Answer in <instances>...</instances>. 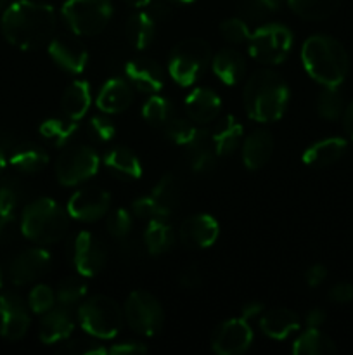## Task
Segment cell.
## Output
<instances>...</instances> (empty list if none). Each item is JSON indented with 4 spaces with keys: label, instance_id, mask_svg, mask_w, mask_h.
Returning a JSON list of instances; mask_svg holds the SVG:
<instances>
[{
    "label": "cell",
    "instance_id": "680465c9",
    "mask_svg": "<svg viewBox=\"0 0 353 355\" xmlns=\"http://www.w3.org/2000/svg\"><path fill=\"white\" fill-rule=\"evenodd\" d=\"M125 2H127L128 6L138 7V9H142V7H147L151 0H125Z\"/></svg>",
    "mask_w": 353,
    "mask_h": 355
},
{
    "label": "cell",
    "instance_id": "4316f807",
    "mask_svg": "<svg viewBox=\"0 0 353 355\" xmlns=\"http://www.w3.org/2000/svg\"><path fill=\"white\" fill-rule=\"evenodd\" d=\"M211 68L215 75L220 78L225 85H235L244 78L246 61L237 51L232 49H224L211 59Z\"/></svg>",
    "mask_w": 353,
    "mask_h": 355
},
{
    "label": "cell",
    "instance_id": "1f68e13d",
    "mask_svg": "<svg viewBox=\"0 0 353 355\" xmlns=\"http://www.w3.org/2000/svg\"><path fill=\"white\" fill-rule=\"evenodd\" d=\"M336 350L334 342L318 328H308L293 345L296 355H331Z\"/></svg>",
    "mask_w": 353,
    "mask_h": 355
},
{
    "label": "cell",
    "instance_id": "836d02e7",
    "mask_svg": "<svg viewBox=\"0 0 353 355\" xmlns=\"http://www.w3.org/2000/svg\"><path fill=\"white\" fill-rule=\"evenodd\" d=\"M296 16L308 21H322L331 17L341 6V0H287Z\"/></svg>",
    "mask_w": 353,
    "mask_h": 355
},
{
    "label": "cell",
    "instance_id": "db71d44e",
    "mask_svg": "<svg viewBox=\"0 0 353 355\" xmlns=\"http://www.w3.org/2000/svg\"><path fill=\"white\" fill-rule=\"evenodd\" d=\"M14 238V217L0 215V245Z\"/></svg>",
    "mask_w": 353,
    "mask_h": 355
},
{
    "label": "cell",
    "instance_id": "d6a6232c",
    "mask_svg": "<svg viewBox=\"0 0 353 355\" xmlns=\"http://www.w3.org/2000/svg\"><path fill=\"white\" fill-rule=\"evenodd\" d=\"M187 151V162H189L190 168L194 172L206 173L210 172L215 166V159H217V151H215L213 144H211V139L206 134H201L192 144H189L185 148Z\"/></svg>",
    "mask_w": 353,
    "mask_h": 355
},
{
    "label": "cell",
    "instance_id": "d590c367",
    "mask_svg": "<svg viewBox=\"0 0 353 355\" xmlns=\"http://www.w3.org/2000/svg\"><path fill=\"white\" fill-rule=\"evenodd\" d=\"M76 128H78V125H76L75 120H69V118H48V120H45L40 125L38 130H40V135L45 141L57 146V148H62V146H66L71 141Z\"/></svg>",
    "mask_w": 353,
    "mask_h": 355
},
{
    "label": "cell",
    "instance_id": "816d5d0a",
    "mask_svg": "<svg viewBox=\"0 0 353 355\" xmlns=\"http://www.w3.org/2000/svg\"><path fill=\"white\" fill-rule=\"evenodd\" d=\"M145 352H147V347L141 342L116 343V345H113L107 349V354H113V355H138V354H145Z\"/></svg>",
    "mask_w": 353,
    "mask_h": 355
},
{
    "label": "cell",
    "instance_id": "7a4b0ae2",
    "mask_svg": "<svg viewBox=\"0 0 353 355\" xmlns=\"http://www.w3.org/2000/svg\"><path fill=\"white\" fill-rule=\"evenodd\" d=\"M301 59L308 75L324 87H339L348 75L350 59L345 47L329 35L307 38Z\"/></svg>",
    "mask_w": 353,
    "mask_h": 355
},
{
    "label": "cell",
    "instance_id": "f546056e",
    "mask_svg": "<svg viewBox=\"0 0 353 355\" xmlns=\"http://www.w3.org/2000/svg\"><path fill=\"white\" fill-rule=\"evenodd\" d=\"M156 30V19L147 12V10H141L128 17L127 26H125V33H127L128 42L132 47L142 49L147 47L151 44L152 37H154Z\"/></svg>",
    "mask_w": 353,
    "mask_h": 355
},
{
    "label": "cell",
    "instance_id": "277c9868",
    "mask_svg": "<svg viewBox=\"0 0 353 355\" xmlns=\"http://www.w3.org/2000/svg\"><path fill=\"white\" fill-rule=\"evenodd\" d=\"M69 214L51 198H38L24 207L21 214V232L40 245L61 241L69 227Z\"/></svg>",
    "mask_w": 353,
    "mask_h": 355
},
{
    "label": "cell",
    "instance_id": "f6af8a7d",
    "mask_svg": "<svg viewBox=\"0 0 353 355\" xmlns=\"http://www.w3.org/2000/svg\"><path fill=\"white\" fill-rule=\"evenodd\" d=\"M106 227L114 239H125L132 231V215L120 208L107 217Z\"/></svg>",
    "mask_w": 353,
    "mask_h": 355
},
{
    "label": "cell",
    "instance_id": "83f0119b",
    "mask_svg": "<svg viewBox=\"0 0 353 355\" xmlns=\"http://www.w3.org/2000/svg\"><path fill=\"white\" fill-rule=\"evenodd\" d=\"M90 103H92V96H90L89 83L85 80H75L73 83H69V87L62 94V113L69 120L78 121L87 114Z\"/></svg>",
    "mask_w": 353,
    "mask_h": 355
},
{
    "label": "cell",
    "instance_id": "e0dca14e",
    "mask_svg": "<svg viewBox=\"0 0 353 355\" xmlns=\"http://www.w3.org/2000/svg\"><path fill=\"white\" fill-rule=\"evenodd\" d=\"M125 75L130 80L132 85L145 94H158L165 87V75L163 69L154 59L135 58L125 66Z\"/></svg>",
    "mask_w": 353,
    "mask_h": 355
},
{
    "label": "cell",
    "instance_id": "74e56055",
    "mask_svg": "<svg viewBox=\"0 0 353 355\" xmlns=\"http://www.w3.org/2000/svg\"><path fill=\"white\" fill-rule=\"evenodd\" d=\"M165 132L166 137H168L170 141H173L175 144L183 146V148L192 144V142L203 134V130L197 128L192 120L189 121L185 120V118H172V120L165 125Z\"/></svg>",
    "mask_w": 353,
    "mask_h": 355
},
{
    "label": "cell",
    "instance_id": "f907efd6",
    "mask_svg": "<svg viewBox=\"0 0 353 355\" xmlns=\"http://www.w3.org/2000/svg\"><path fill=\"white\" fill-rule=\"evenodd\" d=\"M329 298L334 304H350L353 300V284L338 283L329 291Z\"/></svg>",
    "mask_w": 353,
    "mask_h": 355
},
{
    "label": "cell",
    "instance_id": "d6986e66",
    "mask_svg": "<svg viewBox=\"0 0 353 355\" xmlns=\"http://www.w3.org/2000/svg\"><path fill=\"white\" fill-rule=\"evenodd\" d=\"M221 99L211 89H196L187 96V116L194 123H210L220 114Z\"/></svg>",
    "mask_w": 353,
    "mask_h": 355
},
{
    "label": "cell",
    "instance_id": "f1b7e54d",
    "mask_svg": "<svg viewBox=\"0 0 353 355\" xmlns=\"http://www.w3.org/2000/svg\"><path fill=\"white\" fill-rule=\"evenodd\" d=\"M210 139L218 156H228L241 144L242 125L234 116L221 118L210 134Z\"/></svg>",
    "mask_w": 353,
    "mask_h": 355
},
{
    "label": "cell",
    "instance_id": "30bf717a",
    "mask_svg": "<svg viewBox=\"0 0 353 355\" xmlns=\"http://www.w3.org/2000/svg\"><path fill=\"white\" fill-rule=\"evenodd\" d=\"M99 163V155L90 146H68L55 162V177L62 186H76L96 175Z\"/></svg>",
    "mask_w": 353,
    "mask_h": 355
},
{
    "label": "cell",
    "instance_id": "c3c4849f",
    "mask_svg": "<svg viewBox=\"0 0 353 355\" xmlns=\"http://www.w3.org/2000/svg\"><path fill=\"white\" fill-rule=\"evenodd\" d=\"M132 211H134L135 217L142 218V220H152V218H163L159 215L158 207H156L154 200L151 196H142L138 200L134 201L132 205Z\"/></svg>",
    "mask_w": 353,
    "mask_h": 355
},
{
    "label": "cell",
    "instance_id": "e575fe53",
    "mask_svg": "<svg viewBox=\"0 0 353 355\" xmlns=\"http://www.w3.org/2000/svg\"><path fill=\"white\" fill-rule=\"evenodd\" d=\"M151 198L154 200L156 207H158L159 215L163 218H168V215L175 210L179 205V180L168 173L163 177L152 189Z\"/></svg>",
    "mask_w": 353,
    "mask_h": 355
},
{
    "label": "cell",
    "instance_id": "b9f144b4",
    "mask_svg": "<svg viewBox=\"0 0 353 355\" xmlns=\"http://www.w3.org/2000/svg\"><path fill=\"white\" fill-rule=\"evenodd\" d=\"M55 298L57 297H55L52 288H48L47 284H37V286L31 290L28 304H30V309L35 314H45V312H48L54 307Z\"/></svg>",
    "mask_w": 353,
    "mask_h": 355
},
{
    "label": "cell",
    "instance_id": "8fae6325",
    "mask_svg": "<svg viewBox=\"0 0 353 355\" xmlns=\"http://www.w3.org/2000/svg\"><path fill=\"white\" fill-rule=\"evenodd\" d=\"M73 263L80 276H97L107 263V252L102 241L92 232H80L73 243Z\"/></svg>",
    "mask_w": 353,
    "mask_h": 355
},
{
    "label": "cell",
    "instance_id": "6f0895ef",
    "mask_svg": "<svg viewBox=\"0 0 353 355\" xmlns=\"http://www.w3.org/2000/svg\"><path fill=\"white\" fill-rule=\"evenodd\" d=\"M343 125H345L346 134L353 139V101L343 111Z\"/></svg>",
    "mask_w": 353,
    "mask_h": 355
},
{
    "label": "cell",
    "instance_id": "7bdbcfd3",
    "mask_svg": "<svg viewBox=\"0 0 353 355\" xmlns=\"http://www.w3.org/2000/svg\"><path fill=\"white\" fill-rule=\"evenodd\" d=\"M280 3L282 0H242L241 12L249 19H260L269 16L270 12H275Z\"/></svg>",
    "mask_w": 353,
    "mask_h": 355
},
{
    "label": "cell",
    "instance_id": "7dc6e473",
    "mask_svg": "<svg viewBox=\"0 0 353 355\" xmlns=\"http://www.w3.org/2000/svg\"><path fill=\"white\" fill-rule=\"evenodd\" d=\"M89 132L96 141L109 142L116 134V127L107 116H92L89 121Z\"/></svg>",
    "mask_w": 353,
    "mask_h": 355
},
{
    "label": "cell",
    "instance_id": "3957f363",
    "mask_svg": "<svg viewBox=\"0 0 353 355\" xmlns=\"http://www.w3.org/2000/svg\"><path fill=\"white\" fill-rule=\"evenodd\" d=\"M289 103V87L279 73L272 69H260L244 87L246 113L251 120L275 121L286 111Z\"/></svg>",
    "mask_w": 353,
    "mask_h": 355
},
{
    "label": "cell",
    "instance_id": "ab89813d",
    "mask_svg": "<svg viewBox=\"0 0 353 355\" xmlns=\"http://www.w3.org/2000/svg\"><path fill=\"white\" fill-rule=\"evenodd\" d=\"M317 113L324 120H338L343 114V96L338 87H325L317 97Z\"/></svg>",
    "mask_w": 353,
    "mask_h": 355
},
{
    "label": "cell",
    "instance_id": "5bb4252c",
    "mask_svg": "<svg viewBox=\"0 0 353 355\" xmlns=\"http://www.w3.org/2000/svg\"><path fill=\"white\" fill-rule=\"evenodd\" d=\"M253 342V331L248 321L242 319H228L213 336V352L218 355H239L249 349Z\"/></svg>",
    "mask_w": 353,
    "mask_h": 355
},
{
    "label": "cell",
    "instance_id": "91938a15",
    "mask_svg": "<svg viewBox=\"0 0 353 355\" xmlns=\"http://www.w3.org/2000/svg\"><path fill=\"white\" fill-rule=\"evenodd\" d=\"M3 166H6V155H3V149L2 146H0V173H2Z\"/></svg>",
    "mask_w": 353,
    "mask_h": 355
},
{
    "label": "cell",
    "instance_id": "7c38bea8",
    "mask_svg": "<svg viewBox=\"0 0 353 355\" xmlns=\"http://www.w3.org/2000/svg\"><path fill=\"white\" fill-rule=\"evenodd\" d=\"M30 322V314L19 295L12 291L0 295V336L10 342L21 340L28 333Z\"/></svg>",
    "mask_w": 353,
    "mask_h": 355
},
{
    "label": "cell",
    "instance_id": "6da1fadb",
    "mask_svg": "<svg viewBox=\"0 0 353 355\" xmlns=\"http://www.w3.org/2000/svg\"><path fill=\"white\" fill-rule=\"evenodd\" d=\"M55 30L54 7L33 0L10 3L2 16V33L14 47L30 51L44 45Z\"/></svg>",
    "mask_w": 353,
    "mask_h": 355
},
{
    "label": "cell",
    "instance_id": "bcb514c9",
    "mask_svg": "<svg viewBox=\"0 0 353 355\" xmlns=\"http://www.w3.org/2000/svg\"><path fill=\"white\" fill-rule=\"evenodd\" d=\"M62 352L71 355H100L107 354V349L100 345L99 342H93V340L90 338H76L69 340V342L62 347Z\"/></svg>",
    "mask_w": 353,
    "mask_h": 355
},
{
    "label": "cell",
    "instance_id": "52a82bcc",
    "mask_svg": "<svg viewBox=\"0 0 353 355\" xmlns=\"http://www.w3.org/2000/svg\"><path fill=\"white\" fill-rule=\"evenodd\" d=\"M62 16L75 35H99L113 16V0H66Z\"/></svg>",
    "mask_w": 353,
    "mask_h": 355
},
{
    "label": "cell",
    "instance_id": "44dd1931",
    "mask_svg": "<svg viewBox=\"0 0 353 355\" xmlns=\"http://www.w3.org/2000/svg\"><path fill=\"white\" fill-rule=\"evenodd\" d=\"M273 153V137L269 130H255L242 144V162L249 170H260L269 163Z\"/></svg>",
    "mask_w": 353,
    "mask_h": 355
},
{
    "label": "cell",
    "instance_id": "be15d7a7",
    "mask_svg": "<svg viewBox=\"0 0 353 355\" xmlns=\"http://www.w3.org/2000/svg\"><path fill=\"white\" fill-rule=\"evenodd\" d=\"M0 3H2V0H0Z\"/></svg>",
    "mask_w": 353,
    "mask_h": 355
},
{
    "label": "cell",
    "instance_id": "f5cc1de1",
    "mask_svg": "<svg viewBox=\"0 0 353 355\" xmlns=\"http://www.w3.org/2000/svg\"><path fill=\"white\" fill-rule=\"evenodd\" d=\"M325 277H327V269L324 266H320V263H315V266L308 267L307 272H305V281H307V284L310 288L320 286L325 281Z\"/></svg>",
    "mask_w": 353,
    "mask_h": 355
},
{
    "label": "cell",
    "instance_id": "cb8c5ba5",
    "mask_svg": "<svg viewBox=\"0 0 353 355\" xmlns=\"http://www.w3.org/2000/svg\"><path fill=\"white\" fill-rule=\"evenodd\" d=\"M9 162L17 172L37 173L47 166L48 155L42 146L35 144V142H19L10 149Z\"/></svg>",
    "mask_w": 353,
    "mask_h": 355
},
{
    "label": "cell",
    "instance_id": "9a60e30c",
    "mask_svg": "<svg viewBox=\"0 0 353 355\" xmlns=\"http://www.w3.org/2000/svg\"><path fill=\"white\" fill-rule=\"evenodd\" d=\"M51 253L44 248H28L9 263V279L14 284H28L45 276L51 267Z\"/></svg>",
    "mask_w": 353,
    "mask_h": 355
},
{
    "label": "cell",
    "instance_id": "d4e9b609",
    "mask_svg": "<svg viewBox=\"0 0 353 355\" xmlns=\"http://www.w3.org/2000/svg\"><path fill=\"white\" fill-rule=\"evenodd\" d=\"M260 328L269 338L284 340L300 328V318L289 309H273L262 315Z\"/></svg>",
    "mask_w": 353,
    "mask_h": 355
},
{
    "label": "cell",
    "instance_id": "60d3db41",
    "mask_svg": "<svg viewBox=\"0 0 353 355\" xmlns=\"http://www.w3.org/2000/svg\"><path fill=\"white\" fill-rule=\"evenodd\" d=\"M87 295V283L80 277H66L57 290V302L64 307H71V305L80 304Z\"/></svg>",
    "mask_w": 353,
    "mask_h": 355
},
{
    "label": "cell",
    "instance_id": "484cf974",
    "mask_svg": "<svg viewBox=\"0 0 353 355\" xmlns=\"http://www.w3.org/2000/svg\"><path fill=\"white\" fill-rule=\"evenodd\" d=\"M104 165L113 175L125 180H135L142 177V165L137 156L128 148L114 146L104 156Z\"/></svg>",
    "mask_w": 353,
    "mask_h": 355
},
{
    "label": "cell",
    "instance_id": "4dcf8cb0",
    "mask_svg": "<svg viewBox=\"0 0 353 355\" xmlns=\"http://www.w3.org/2000/svg\"><path fill=\"white\" fill-rule=\"evenodd\" d=\"M173 241H175V232H173V227L166 218L149 220L144 232V245L151 255L166 253L173 246Z\"/></svg>",
    "mask_w": 353,
    "mask_h": 355
},
{
    "label": "cell",
    "instance_id": "681fc988",
    "mask_svg": "<svg viewBox=\"0 0 353 355\" xmlns=\"http://www.w3.org/2000/svg\"><path fill=\"white\" fill-rule=\"evenodd\" d=\"M179 284L183 290H196L203 284V274H201L199 267L190 266L183 269L179 276Z\"/></svg>",
    "mask_w": 353,
    "mask_h": 355
},
{
    "label": "cell",
    "instance_id": "5b68a950",
    "mask_svg": "<svg viewBox=\"0 0 353 355\" xmlns=\"http://www.w3.org/2000/svg\"><path fill=\"white\" fill-rule=\"evenodd\" d=\"M78 321L90 336L109 340L118 335L123 324L121 309L113 298L106 295H93L83 300L78 307Z\"/></svg>",
    "mask_w": 353,
    "mask_h": 355
},
{
    "label": "cell",
    "instance_id": "9c48e42d",
    "mask_svg": "<svg viewBox=\"0 0 353 355\" xmlns=\"http://www.w3.org/2000/svg\"><path fill=\"white\" fill-rule=\"evenodd\" d=\"M125 319L135 333L142 336L158 335L165 324L161 304L149 291H132L125 302Z\"/></svg>",
    "mask_w": 353,
    "mask_h": 355
},
{
    "label": "cell",
    "instance_id": "2e32d148",
    "mask_svg": "<svg viewBox=\"0 0 353 355\" xmlns=\"http://www.w3.org/2000/svg\"><path fill=\"white\" fill-rule=\"evenodd\" d=\"M48 55L54 59L59 68L73 73V75L82 73L89 61V52H87L85 45L78 38L68 37V35L55 37L48 44Z\"/></svg>",
    "mask_w": 353,
    "mask_h": 355
},
{
    "label": "cell",
    "instance_id": "11a10c76",
    "mask_svg": "<svg viewBox=\"0 0 353 355\" xmlns=\"http://www.w3.org/2000/svg\"><path fill=\"white\" fill-rule=\"evenodd\" d=\"M325 319H327V315H325L324 309H311L307 314L305 321H307L308 328H320L325 322Z\"/></svg>",
    "mask_w": 353,
    "mask_h": 355
},
{
    "label": "cell",
    "instance_id": "6125c7cd",
    "mask_svg": "<svg viewBox=\"0 0 353 355\" xmlns=\"http://www.w3.org/2000/svg\"><path fill=\"white\" fill-rule=\"evenodd\" d=\"M0 288H2V270H0Z\"/></svg>",
    "mask_w": 353,
    "mask_h": 355
},
{
    "label": "cell",
    "instance_id": "7402d4cb",
    "mask_svg": "<svg viewBox=\"0 0 353 355\" xmlns=\"http://www.w3.org/2000/svg\"><path fill=\"white\" fill-rule=\"evenodd\" d=\"M132 99H134L132 87L123 78H111L100 89L96 104L104 113L114 114L128 110V106L132 104Z\"/></svg>",
    "mask_w": 353,
    "mask_h": 355
},
{
    "label": "cell",
    "instance_id": "ba28073f",
    "mask_svg": "<svg viewBox=\"0 0 353 355\" xmlns=\"http://www.w3.org/2000/svg\"><path fill=\"white\" fill-rule=\"evenodd\" d=\"M248 47L255 61L262 64H280L293 47V33L284 24H265L249 37Z\"/></svg>",
    "mask_w": 353,
    "mask_h": 355
},
{
    "label": "cell",
    "instance_id": "f35d334b",
    "mask_svg": "<svg viewBox=\"0 0 353 355\" xmlns=\"http://www.w3.org/2000/svg\"><path fill=\"white\" fill-rule=\"evenodd\" d=\"M21 201L19 180L12 175H7L0 180V215H16Z\"/></svg>",
    "mask_w": 353,
    "mask_h": 355
},
{
    "label": "cell",
    "instance_id": "ffe728a7",
    "mask_svg": "<svg viewBox=\"0 0 353 355\" xmlns=\"http://www.w3.org/2000/svg\"><path fill=\"white\" fill-rule=\"evenodd\" d=\"M73 328H75V321H73L68 309L62 305V307L51 309L48 312H45V315L42 318L38 336L45 345H52V343L68 340L73 333Z\"/></svg>",
    "mask_w": 353,
    "mask_h": 355
},
{
    "label": "cell",
    "instance_id": "ac0fdd59",
    "mask_svg": "<svg viewBox=\"0 0 353 355\" xmlns=\"http://www.w3.org/2000/svg\"><path fill=\"white\" fill-rule=\"evenodd\" d=\"M217 220L211 215L197 214L185 218L180 225V239L189 248H208L213 245L218 238Z\"/></svg>",
    "mask_w": 353,
    "mask_h": 355
},
{
    "label": "cell",
    "instance_id": "8d00e7d4",
    "mask_svg": "<svg viewBox=\"0 0 353 355\" xmlns=\"http://www.w3.org/2000/svg\"><path fill=\"white\" fill-rule=\"evenodd\" d=\"M172 104L168 99L152 94L142 106V116L152 127H165L170 120H172Z\"/></svg>",
    "mask_w": 353,
    "mask_h": 355
},
{
    "label": "cell",
    "instance_id": "4fadbf2b",
    "mask_svg": "<svg viewBox=\"0 0 353 355\" xmlns=\"http://www.w3.org/2000/svg\"><path fill=\"white\" fill-rule=\"evenodd\" d=\"M109 207V193L100 187H83L69 198L68 214L80 222H96L107 214Z\"/></svg>",
    "mask_w": 353,
    "mask_h": 355
},
{
    "label": "cell",
    "instance_id": "ee69618b",
    "mask_svg": "<svg viewBox=\"0 0 353 355\" xmlns=\"http://www.w3.org/2000/svg\"><path fill=\"white\" fill-rule=\"evenodd\" d=\"M220 31L225 40L230 42V44H242V42H248L249 37H251L248 24L244 23V19H239V17L225 19L221 23Z\"/></svg>",
    "mask_w": 353,
    "mask_h": 355
},
{
    "label": "cell",
    "instance_id": "9f6ffc18",
    "mask_svg": "<svg viewBox=\"0 0 353 355\" xmlns=\"http://www.w3.org/2000/svg\"><path fill=\"white\" fill-rule=\"evenodd\" d=\"M262 312H263V304H260V302L256 300H249L246 302V305L242 307V318L251 319V318H256L258 314H262Z\"/></svg>",
    "mask_w": 353,
    "mask_h": 355
},
{
    "label": "cell",
    "instance_id": "8992f818",
    "mask_svg": "<svg viewBox=\"0 0 353 355\" xmlns=\"http://www.w3.org/2000/svg\"><path fill=\"white\" fill-rule=\"evenodd\" d=\"M211 61V49L203 38H187L175 49L168 61L170 76L179 85L189 87L199 78Z\"/></svg>",
    "mask_w": 353,
    "mask_h": 355
},
{
    "label": "cell",
    "instance_id": "603a6c76",
    "mask_svg": "<svg viewBox=\"0 0 353 355\" xmlns=\"http://www.w3.org/2000/svg\"><path fill=\"white\" fill-rule=\"evenodd\" d=\"M345 139L341 137H329L311 144L307 151L303 153V163L314 168H324V166L334 165L338 159L346 153Z\"/></svg>",
    "mask_w": 353,
    "mask_h": 355
},
{
    "label": "cell",
    "instance_id": "94428289",
    "mask_svg": "<svg viewBox=\"0 0 353 355\" xmlns=\"http://www.w3.org/2000/svg\"><path fill=\"white\" fill-rule=\"evenodd\" d=\"M176 2H180V3H192V2H196V0H176Z\"/></svg>",
    "mask_w": 353,
    "mask_h": 355
}]
</instances>
